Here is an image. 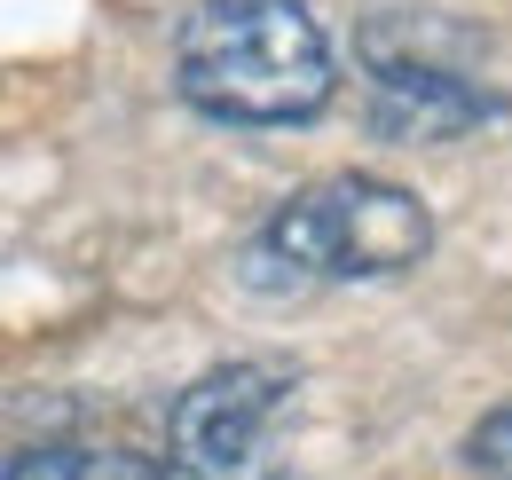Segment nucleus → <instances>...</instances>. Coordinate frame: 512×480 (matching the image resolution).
Masks as SVG:
<instances>
[{
  "label": "nucleus",
  "instance_id": "nucleus-1",
  "mask_svg": "<svg viewBox=\"0 0 512 480\" xmlns=\"http://www.w3.org/2000/svg\"><path fill=\"white\" fill-rule=\"evenodd\" d=\"M174 87L213 126H308L339 95L308 0H197L174 32Z\"/></svg>",
  "mask_w": 512,
  "mask_h": 480
},
{
  "label": "nucleus",
  "instance_id": "nucleus-2",
  "mask_svg": "<svg viewBox=\"0 0 512 480\" xmlns=\"http://www.w3.org/2000/svg\"><path fill=\"white\" fill-rule=\"evenodd\" d=\"M434 252V213L418 189L386 174H323L292 189L253 244L237 252V284L292 300V292H323V284H386L410 276Z\"/></svg>",
  "mask_w": 512,
  "mask_h": 480
},
{
  "label": "nucleus",
  "instance_id": "nucleus-3",
  "mask_svg": "<svg viewBox=\"0 0 512 480\" xmlns=\"http://www.w3.org/2000/svg\"><path fill=\"white\" fill-rule=\"evenodd\" d=\"M457 40V24H434L418 8H386L355 32V56L371 71V126L386 142H457L505 119V95L442 56Z\"/></svg>",
  "mask_w": 512,
  "mask_h": 480
},
{
  "label": "nucleus",
  "instance_id": "nucleus-4",
  "mask_svg": "<svg viewBox=\"0 0 512 480\" xmlns=\"http://www.w3.org/2000/svg\"><path fill=\"white\" fill-rule=\"evenodd\" d=\"M300 378L284 362H221L166 410V465L182 480H284V418Z\"/></svg>",
  "mask_w": 512,
  "mask_h": 480
},
{
  "label": "nucleus",
  "instance_id": "nucleus-5",
  "mask_svg": "<svg viewBox=\"0 0 512 480\" xmlns=\"http://www.w3.org/2000/svg\"><path fill=\"white\" fill-rule=\"evenodd\" d=\"M79 473H87L79 441H24L0 457V480H79Z\"/></svg>",
  "mask_w": 512,
  "mask_h": 480
},
{
  "label": "nucleus",
  "instance_id": "nucleus-6",
  "mask_svg": "<svg viewBox=\"0 0 512 480\" xmlns=\"http://www.w3.org/2000/svg\"><path fill=\"white\" fill-rule=\"evenodd\" d=\"M465 465H473L481 480H512V402L489 410V418L465 433Z\"/></svg>",
  "mask_w": 512,
  "mask_h": 480
},
{
  "label": "nucleus",
  "instance_id": "nucleus-7",
  "mask_svg": "<svg viewBox=\"0 0 512 480\" xmlns=\"http://www.w3.org/2000/svg\"><path fill=\"white\" fill-rule=\"evenodd\" d=\"M79 480H182L166 457H142V449H87V473Z\"/></svg>",
  "mask_w": 512,
  "mask_h": 480
}]
</instances>
